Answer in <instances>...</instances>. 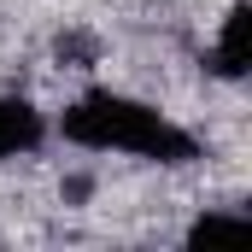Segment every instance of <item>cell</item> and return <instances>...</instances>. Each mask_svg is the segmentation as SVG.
I'll list each match as a JSON object with an SVG mask.
<instances>
[{"label": "cell", "mask_w": 252, "mask_h": 252, "mask_svg": "<svg viewBox=\"0 0 252 252\" xmlns=\"http://www.w3.org/2000/svg\"><path fill=\"white\" fill-rule=\"evenodd\" d=\"M252 64V18H247V0H235L217 24V41H211V70L223 82H241Z\"/></svg>", "instance_id": "7a4b0ae2"}, {"label": "cell", "mask_w": 252, "mask_h": 252, "mask_svg": "<svg viewBox=\"0 0 252 252\" xmlns=\"http://www.w3.org/2000/svg\"><path fill=\"white\" fill-rule=\"evenodd\" d=\"M241 229H247V211H199L188 241L199 247V241H217V235H241Z\"/></svg>", "instance_id": "277c9868"}, {"label": "cell", "mask_w": 252, "mask_h": 252, "mask_svg": "<svg viewBox=\"0 0 252 252\" xmlns=\"http://www.w3.org/2000/svg\"><path fill=\"white\" fill-rule=\"evenodd\" d=\"M64 147L82 153H124V158H153V164H188L199 158V141L158 106L135 100L124 88H82L53 124Z\"/></svg>", "instance_id": "6da1fadb"}, {"label": "cell", "mask_w": 252, "mask_h": 252, "mask_svg": "<svg viewBox=\"0 0 252 252\" xmlns=\"http://www.w3.org/2000/svg\"><path fill=\"white\" fill-rule=\"evenodd\" d=\"M41 141H47V118L30 100L0 94V158H30L41 153Z\"/></svg>", "instance_id": "3957f363"}]
</instances>
